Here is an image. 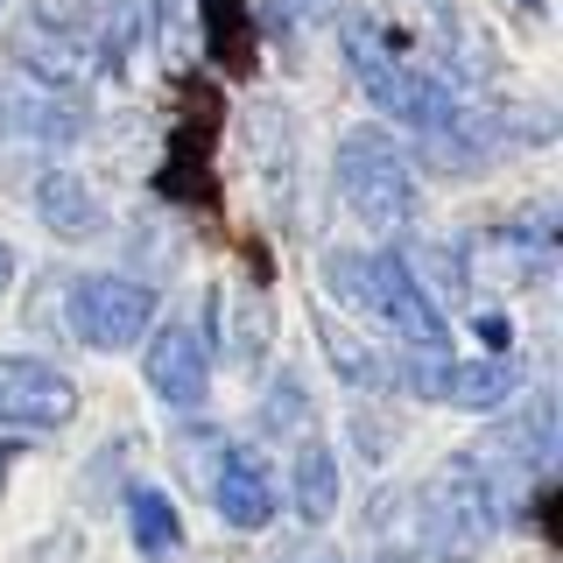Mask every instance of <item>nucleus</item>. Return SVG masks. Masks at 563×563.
<instances>
[{"mask_svg":"<svg viewBox=\"0 0 563 563\" xmlns=\"http://www.w3.org/2000/svg\"><path fill=\"white\" fill-rule=\"evenodd\" d=\"M282 8L303 14V22H331V14H339V0H282Z\"/></svg>","mask_w":563,"mask_h":563,"instance_id":"19","label":"nucleus"},{"mask_svg":"<svg viewBox=\"0 0 563 563\" xmlns=\"http://www.w3.org/2000/svg\"><path fill=\"white\" fill-rule=\"evenodd\" d=\"M324 282L345 296V303H360L366 317H380L401 345L451 352V317H444V303H437L430 289H422L416 261H401V254H331Z\"/></svg>","mask_w":563,"mask_h":563,"instance_id":"1","label":"nucleus"},{"mask_svg":"<svg viewBox=\"0 0 563 563\" xmlns=\"http://www.w3.org/2000/svg\"><path fill=\"white\" fill-rule=\"evenodd\" d=\"M8 289H14V246L0 240V296H8Z\"/></svg>","mask_w":563,"mask_h":563,"instance_id":"21","label":"nucleus"},{"mask_svg":"<svg viewBox=\"0 0 563 563\" xmlns=\"http://www.w3.org/2000/svg\"><path fill=\"white\" fill-rule=\"evenodd\" d=\"M0 128L35 141V148H70L85 128H92V113H85L78 92H57V85H35L14 70L8 85H0Z\"/></svg>","mask_w":563,"mask_h":563,"instance_id":"8","label":"nucleus"},{"mask_svg":"<svg viewBox=\"0 0 563 563\" xmlns=\"http://www.w3.org/2000/svg\"><path fill=\"white\" fill-rule=\"evenodd\" d=\"M395 380L409 387L416 401H451V409H500L515 401L521 366L486 352V360H451V352H416V360L395 366Z\"/></svg>","mask_w":563,"mask_h":563,"instance_id":"5","label":"nucleus"},{"mask_svg":"<svg viewBox=\"0 0 563 563\" xmlns=\"http://www.w3.org/2000/svg\"><path fill=\"white\" fill-rule=\"evenodd\" d=\"M275 500H282V486H275V472L261 465V451L225 444L211 457V507H219L225 528H268Z\"/></svg>","mask_w":563,"mask_h":563,"instance_id":"10","label":"nucleus"},{"mask_svg":"<svg viewBox=\"0 0 563 563\" xmlns=\"http://www.w3.org/2000/svg\"><path fill=\"white\" fill-rule=\"evenodd\" d=\"M64 310H70V339L92 352H128L155 331V289L134 275H78Z\"/></svg>","mask_w":563,"mask_h":563,"instance_id":"3","label":"nucleus"},{"mask_svg":"<svg viewBox=\"0 0 563 563\" xmlns=\"http://www.w3.org/2000/svg\"><path fill=\"white\" fill-rule=\"evenodd\" d=\"M493 437H500V444L515 451L521 465L536 472V479H550V457H556V401H550V395L536 387V395L521 401V416H507V422H500Z\"/></svg>","mask_w":563,"mask_h":563,"instance_id":"14","label":"nucleus"},{"mask_svg":"<svg viewBox=\"0 0 563 563\" xmlns=\"http://www.w3.org/2000/svg\"><path fill=\"white\" fill-rule=\"evenodd\" d=\"M416 507H422V542H451L457 556H472V550H486L493 536H500V515H493V493L486 479L472 472V457L457 451L444 472H437L430 486L416 493Z\"/></svg>","mask_w":563,"mask_h":563,"instance_id":"4","label":"nucleus"},{"mask_svg":"<svg viewBox=\"0 0 563 563\" xmlns=\"http://www.w3.org/2000/svg\"><path fill=\"white\" fill-rule=\"evenodd\" d=\"M387 563H451V550H422V542H416V550H395Z\"/></svg>","mask_w":563,"mask_h":563,"instance_id":"20","label":"nucleus"},{"mask_svg":"<svg viewBox=\"0 0 563 563\" xmlns=\"http://www.w3.org/2000/svg\"><path fill=\"white\" fill-rule=\"evenodd\" d=\"M289 507H296V521H310V528H324L331 515H339V451H331L324 437H303V444H296Z\"/></svg>","mask_w":563,"mask_h":563,"instance_id":"13","label":"nucleus"},{"mask_svg":"<svg viewBox=\"0 0 563 563\" xmlns=\"http://www.w3.org/2000/svg\"><path fill=\"white\" fill-rule=\"evenodd\" d=\"M0 8H8V0H0Z\"/></svg>","mask_w":563,"mask_h":563,"instance_id":"22","label":"nucleus"},{"mask_svg":"<svg viewBox=\"0 0 563 563\" xmlns=\"http://www.w3.org/2000/svg\"><path fill=\"white\" fill-rule=\"evenodd\" d=\"M261 430H268V437H282V430H310V395H303L296 380L268 387V401H261Z\"/></svg>","mask_w":563,"mask_h":563,"instance_id":"18","label":"nucleus"},{"mask_svg":"<svg viewBox=\"0 0 563 563\" xmlns=\"http://www.w3.org/2000/svg\"><path fill=\"white\" fill-rule=\"evenodd\" d=\"M8 49H14V70H22V78L57 85V92H85V85L106 70L99 49H92V35L57 29V22H43V14H29V22L8 35Z\"/></svg>","mask_w":563,"mask_h":563,"instance_id":"7","label":"nucleus"},{"mask_svg":"<svg viewBox=\"0 0 563 563\" xmlns=\"http://www.w3.org/2000/svg\"><path fill=\"white\" fill-rule=\"evenodd\" d=\"M211 317H219V345H225V360L233 366H261L268 360V339H275V317L268 303H261V289H211Z\"/></svg>","mask_w":563,"mask_h":563,"instance_id":"11","label":"nucleus"},{"mask_svg":"<svg viewBox=\"0 0 563 563\" xmlns=\"http://www.w3.org/2000/svg\"><path fill=\"white\" fill-rule=\"evenodd\" d=\"M324 352H331V366H339L345 387H387V380H395V374H387V360H374V352L352 339L345 324H331V317H324Z\"/></svg>","mask_w":563,"mask_h":563,"instance_id":"17","label":"nucleus"},{"mask_svg":"<svg viewBox=\"0 0 563 563\" xmlns=\"http://www.w3.org/2000/svg\"><path fill=\"white\" fill-rule=\"evenodd\" d=\"M78 416V380L29 352H0V430H64Z\"/></svg>","mask_w":563,"mask_h":563,"instance_id":"6","label":"nucleus"},{"mask_svg":"<svg viewBox=\"0 0 563 563\" xmlns=\"http://www.w3.org/2000/svg\"><path fill=\"white\" fill-rule=\"evenodd\" d=\"M205 49L225 70H246V64H254V29H246V8H240V0H205Z\"/></svg>","mask_w":563,"mask_h":563,"instance_id":"16","label":"nucleus"},{"mask_svg":"<svg viewBox=\"0 0 563 563\" xmlns=\"http://www.w3.org/2000/svg\"><path fill=\"white\" fill-rule=\"evenodd\" d=\"M331 176H339V198L352 205V219L374 225V233H401V225L416 219V205H422L416 198V163L380 128H352L339 141Z\"/></svg>","mask_w":563,"mask_h":563,"instance_id":"2","label":"nucleus"},{"mask_svg":"<svg viewBox=\"0 0 563 563\" xmlns=\"http://www.w3.org/2000/svg\"><path fill=\"white\" fill-rule=\"evenodd\" d=\"M35 219H43L57 240H92V233H106V211L92 198V184H85V176H70V169H43V176H35Z\"/></svg>","mask_w":563,"mask_h":563,"instance_id":"12","label":"nucleus"},{"mask_svg":"<svg viewBox=\"0 0 563 563\" xmlns=\"http://www.w3.org/2000/svg\"><path fill=\"white\" fill-rule=\"evenodd\" d=\"M128 536H134V550L148 556V563H163V556L184 550V521H176L169 493H155V486H134L128 493Z\"/></svg>","mask_w":563,"mask_h":563,"instance_id":"15","label":"nucleus"},{"mask_svg":"<svg viewBox=\"0 0 563 563\" xmlns=\"http://www.w3.org/2000/svg\"><path fill=\"white\" fill-rule=\"evenodd\" d=\"M141 374H148V395L163 401V409H205L211 395V352L190 324H163L148 331V360H141Z\"/></svg>","mask_w":563,"mask_h":563,"instance_id":"9","label":"nucleus"}]
</instances>
